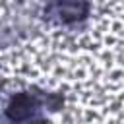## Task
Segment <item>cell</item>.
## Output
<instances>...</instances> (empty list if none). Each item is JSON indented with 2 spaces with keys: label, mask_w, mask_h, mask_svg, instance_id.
<instances>
[{
  "label": "cell",
  "mask_w": 124,
  "mask_h": 124,
  "mask_svg": "<svg viewBox=\"0 0 124 124\" xmlns=\"http://www.w3.org/2000/svg\"><path fill=\"white\" fill-rule=\"evenodd\" d=\"M33 124H50V122H45V120H39V122H33Z\"/></svg>",
  "instance_id": "cell-3"
},
{
  "label": "cell",
  "mask_w": 124,
  "mask_h": 124,
  "mask_svg": "<svg viewBox=\"0 0 124 124\" xmlns=\"http://www.w3.org/2000/svg\"><path fill=\"white\" fill-rule=\"evenodd\" d=\"M58 10V16L64 19V21H76V19H81L87 12V4H81V2H62L56 6Z\"/></svg>",
  "instance_id": "cell-2"
},
{
  "label": "cell",
  "mask_w": 124,
  "mask_h": 124,
  "mask_svg": "<svg viewBox=\"0 0 124 124\" xmlns=\"http://www.w3.org/2000/svg\"><path fill=\"white\" fill-rule=\"evenodd\" d=\"M35 107H37V101L31 93H17L16 97H12V101L8 105V116L16 122L25 120L33 114Z\"/></svg>",
  "instance_id": "cell-1"
}]
</instances>
